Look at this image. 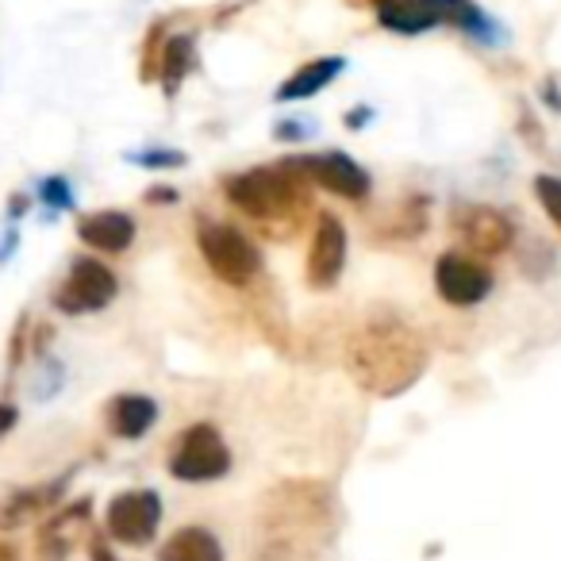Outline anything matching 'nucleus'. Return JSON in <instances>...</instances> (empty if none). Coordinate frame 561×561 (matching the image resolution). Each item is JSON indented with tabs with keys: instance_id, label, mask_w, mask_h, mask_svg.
Instances as JSON below:
<instances>
[{
	"instance_id": "f257e3e1",
	"label": "nucleus",
	"mask_w": 561,
	"mask_h": 561,
	"mask_svg": "<svg viewBox=\"0 0 561 561\" xmlns=\"http://www.w3.org/2000/svg\"><path fill=\"white\" fill-rule=\"evenodd\" d=\"M346 369L358 389L385 400L400 397L427 369V343L404 316H397L392 308H377L346 339Z\"/></svg>"
},
{
	"instance_id": "f03ea898",
	"label": "nucleus",
	"mask_w": 561,
	"mask_h": 561,
	"mask_svg": "<svg viewBox=\"0 0 561 561\" xmlns=\"http://www.w3.org/2000/svg\"><path fill=\"white\" fill-rule=\"evenodd\" d=\"M308 181L293 170L289 162L280 165H257V170H242L234 178H227L224 193L242 216L250 219H280L293 216L297 208H305Z\"/></svg>"
},
{
	"instance_id": "7ed1b4c3",
	"label": "nucleus",
	"mask_w": 561,
	"mask_h": 561,
	"mask_svg": "<svg viewBox=\"0 0 561 561\" xmlns=\"http://www.w3.org/2000/svg\"><path fill=\"white\" fill-rule=\"evenodd\" d=\"M377 24L392 35H423L438 24H450L477 39L492 43V20L477 9L473 0H377Z\"/></svg>"
},
{
	"instance_id": "20e7f679",
	"label": "nucleus",
	"mask_w": 561,
	"mask_h": 561,
	"mask_svg": "<svg viewBox=\"0 0 561 561\" xmlns=\"http://www.w3.org/2000/svg\"><path fill=\"white\" fill-rule=\"evenodd\" d=\"M196 247H201L208 270L216 273L224 285L247 289V285H254L257 273H262V254H257V247L231 224L201 219V227H196Z\"/></svg>"
},
{
	"instance_id": "39448f33",
	"label": "nucleus",
	"mask_w": 561,
	"mask_h": 561,
	"mask_svg": "<svg viewBox=\"0 0 561 561\" xmlns=\"http://www.w3.org/2000/svg\"><path fill=\"white\" fill-rule=\"evenodd\" d=\"M119 293V280L101 257H73L70 273L58 280L55 297L50 305L58 308L62 316H89V312H101L116 300Z\"/></svg>"
},
{
	"instance_id": "423d86ee",
	"label": "nucleus",
	"mask_w": 561,
	"mask_h": 561,
	"mask_svg": "<svg viewBox=\"0 0 561 561\" xmlns=\"http://www.w3.org/2000/svg\"><path fill=\"white\" fill-rule=\"evenodd\" d=\"M227 469H231V450H227L224 435L211 423H193L188 431H181L170 454V473L178 481L188 484L219 481Z\"/></svg>"
},
{
	"instance_id": "0eeeda50",
	"label": "nucleus",
	"mask_w": 561,
	"mask_h": 561,
	"mask_svg": "<svg viewBox=\"0 0 561 561\" xmlns=\"http://www.w3.org/2000/svg\"><path fill=\"white\" fill-rule=\"evenodd\" d=\"M450 231L473 257H500L515 242V224L489 204H458L450 216Z\"/></svg>"
},
{
	"instance_id": "6e6552de",
	"label": "nucleus",
	"mask_w": 561,
	"mask_h": 561,
	"mask_svg": "<svg viewBox=\"0 0 561 561\" xmlns=\"http://www.w3.org/2000/svg\"><path fill=\"white\" fill-rule=\"evenodd\" d=\"M435 289L450 308H473L492 293V273L466 250H446L435 262Z\"/></svg>"
},
{
	"instance_id": "1a4fd4ad",
	"label": "nucleus",
	"mask_w": 561,
	"mask_h": 561,
	"mask_svg": "<svg viewBox=\"0 0 561 561\" xmlns=\"http://www.w3.org/2000/svg\"><path fill=\"white\" fill-rule=\"evenodd\" d=\"M108 535L116 542L127 546H147L154 538L158 523H162V496L154 489H131V492H119L112 496L108 504Z\"/></svg>"
},
{
	"instance_id": "9d476101",
	"label": "nucleus",
	"mask_w": 561,
	"mask_h": 561,
	"mask_svg": "<svg viewBox=\"0 0 561 561\" xmlns=\"http://www.w3.org/2000/svg\"><path fill=\"white\" fill-rule=\"evenodd\" d=\"M285 162L293 165V170L300 173V178L308 181V185H320L328 188V193L343 196V201H366L369 196V173L362 170L354 158L339 154V150H331V154H305V158H285Z\"/></svg>"
},
{
	"instance_id": "9b49d317",
	"label": "nucleus",
	"mask_w": 561,
	"mask_h": 561,
	"mask_svg": "<svg viewBox=\"0 0 561 561\" xmlns=\"http://www.w3.org/2000/svg\"><path fill=\"white\" fill-rule=\"evenodd\" d=\"M346 265V227L339 216L320 211L312 231V247H308V285L312 289H331L343 277Z\"/></svg>"
},
{
	"instance_id": "f8f14e48",
	"label": "nucleus",
	"mask_w": 561,
	"mask_h": 561,
	"mask_svg": "<svg viewBox=\"0 0 561 561\" xmlns=\"http://www.w3.org/2000/svg\"><path fill=\"white\" fill-rule=\"evenodd\" d=\"M78 239L93 250H104V254H119L135 242V219L119 208L89 211L78 219Z\"/></svg>"
},
{
	"instance_id": "ddd939ff",
	"label": "nucleus",
	"mask_w": 561,
	"mask_h": 561,
	"mask_svg": "<svg viewBox=\"0 0 561 561\" xmlns=\"http://www.w3.org/2000/svg\"><path fill=\"white\" fill-rule=\"evenodd\" d=\"M158 420V404L142 392H119L104 408V423L116 438H142Z\"/></svg>"
},
{
	"instance_id": "4468645a",
	"label": "nucleus",
	"mask_w": 561,
	"mask_h": 561,
	"mask_svg": "<svg viewBox=\"0 0 561 561\" xmlns=\"http://www.w3.org/2000/svg\"><path fill=\"white\" fill-rule=\"evenodd\" d=\"M343 70H346V58H339V55L312 58V62H305L285 85L277 89V101H308V96L323 93Z\"/></svg>"
},
{
	"instance_id": "2eb2a0df",
	"label": "nucleus",
	"mask_w": 561,
	"mask_h": 561,
	"mask_svg": "<svg viewBox=\"0 0 561 561\" xmlns=\"http://www.w3.org/2000/svg\"><path fill=\"white\" fill-rule=\"evenodd\" d=\"M158 561H224V546L208 527H181L162 542Z\"/></svg>"
},
{
	"instance_id": "dca6fc26",
	"label": "nucleus",
	"mask_w": 561,
	"mask_h": 561,
	"mask_svg": "<svg viewBox=\"0 0 561 561\" xmlns=\"http://www.w3.org/2000/svg\"><path fill=\"white\" fill-rule=\"evenodd\" d=\"M66 481H70V477H58L55 484H43V489H24V492H16V496L0 500V527H16V523H27L32 515L47 512V507L58 500V492H62Z\"/></svg>"
},
{
	"instance_id": "f3484780",
	"label": "nucleus",
	"mask_w": 561,
	"mask_h": 561,
	"mask_svg": "<svg viewBox=\"0 0 561 561\" xmlns=\"http://www.w3.org/2000/svg\"><path fill=\"white\" fill-rule=\"evenodd\" d=\"M193 58H196V43L188 39V35H173L162 47V55H158V81H162V89L170 96L178 93L181 81L193 73Z\"/></svg>"
},
{
	"instance_id": "a211bd4d",
	"label": "nucleus",
	"mask_w": 561,
	"mask_h": 561,
	"mask_svg": "<svg viewBox=\"0 0 561 561\" xmlns=\"http://www.w3.org/2000/svg\"><path fill=\"white\" fill-rule=\"evenodd\" d=\"M535 196H538V204H542L546 216H550V224L561 231V178H553V173L535 178Z\"/></svg>"
},
{
	"instance_id": "6ab92c4d",
	"label": "nucleus",
	"mask_w": 561,
	"mask_h": 561,
	"mask_svg": "<svg viewBox=\"0 0 561 561\" xmlns=\"http://www.w3.org/2000/svg\"><path fill=\"white\" fill-rule=\"evenodd\" d=\"M39 201L47 204V208H55V211L70 208V204H73L70 181H66V178H47V181L39 185Z\"/></svg>"
},
{
	"instance_id": "aec40b11",
	"label": "nucleus",
	"mask_w": 561,
	"mask_h": 561,
	"mask_svg": "<svg viewBox=\"0 0 561 561\" xmlns=\"http://www.w3.org/2000/svg\"><path fill=\"white\" fill-rule=\"evenodd\" d=\"M135 165H142V170H178V165H185V154H178V150H142V154H131Z\"/></svg>"
},
{
	"instance_id": "412c9836",
	"label": "nucleus",
	"mask_w": 561,
	"mask_h": 561,
	"mask_svg": "<svg viewBox=\"0 0 561 561\" xmlns=\"http://www.w3.org/2000/svg\"><path fill=\"white\" fill-rule=\"evenodd\" d=\"M89 558H93V561H119L116 553H112V546H108V538H104V535L89 538Z\"/></svg>"
},
{
	"instance_id": "4be33fe9",
	"label": "nucleus",
	"mask_w": 561,
	"mask_h": 561,
	"mask_svg": "<svg viewBox=\"0 0 561 561\" xmlns=\"http://www.w3.org/2000/svg\"><path fill=\"white\" fill-rule=\"evenodd\" d=\"M12 427H16V408L4 404V400H0V438L9 435Z\"/></svg>"
},
{
	"instance_id": "5701e85b",
	"label": "nucleus",
	"mask_w": 561,
	"mask_h": 561,
	"mask_svg": "<svg viewBox=\"0 0 561 561\" xmlns=\"http://www.w3.org/2000/svg\"><path fill=\"white\" fill-rule=\"evenodd\" d=\"M369 116H374V112H369V108H354V112H351V127H362Z\"/></svg>"
},
{
	"instance_id": "b1692460",
	"label": "nucleus",
	"mask_w": 561,
	"mask_h": 561,
	"mask_svg": "<svg viewBox=\"0 0 561 561\" xmlns=\"http://www.w3.org/2000/svg\"><path fill=\"white\" fill-rule=\"evenodd\" d=\"M0 561H16V550H12V546L0 542Z\"/></svg>"
}]
</instances>
